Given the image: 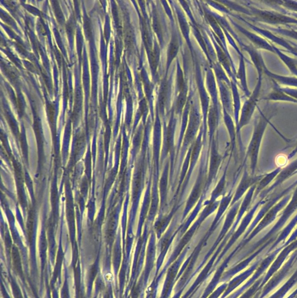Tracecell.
I'll list each match as a JSON object with an SVG mask.
<instances>
[{
    "mask_svg": "<svg viewBox=\"0 0 297 298\" xmlns=\"http://www.w3.org/2000/svg\"><path fill=\"white\" fill-rule=\"evenodd\" d=\"M245 11L248 14L253 16L255 21L258 22L271 25H286L287 27L289 26V24L297 25L296 19L282 11L278 12L261 9L252 6L248 7V9Z\"/></svg>",
    "mask_w": 297,
    "mask_h": 298,
    "instance_id": "1",
    "label": "cell"
},
{
    "mask_svg": "<svg viewBox=\"0 0 297 298\" xmlns=\"http://www.w3.org/2000/svg\"><path fill=\"white\" fill-rule=\"evenodd\" d=\"M262 83V77L258 78L256 87H255L252 95L249 96L248 99L246 101L244 105L241 119V125H244L248 123L251 119L255 110H256L259 99H260Z\"/></svg>",
    "mask_w": 297,
    "mask_h": 298,
    "instance_id": "2",
    "label": "cell"
},
{
    "mask_svg": "<svg viewBox=\"0 0 297 298\" xmlns=\"http://www.w3.org/2000/svg\"><path fill=\"white\" fill-rule=\"evenodd\" d=\"M247 24L253 30L257 32L258 34L266 37V39L273 42V43L277 44L281 46V47L286 49L288 52L297 57L296 50L292 47V45L287 40L284 39L283 37H280L278 35L274 34L273 33L268 30V29H263L262 28L257 27L256 25L250 23H248Z\"/></svg>",
    "mask_w": 297,
    "mask_h": 298,
    "instance_id": "3",
    "label": "cell"
},
{
    "mask_svg": "<svg viewBox=\"0 0 297 298\" xmlns=\"http://www.w3.org/2000/svg\"><path fill=\"white\" fill-rule=\"evenodd\" d=\"M244 48L251 57L253 64L256 66L258 73V78L262 77L267 66L261 53L258 52L257 49L253 47V45H244Z\"/></svg>",
    "mask_w": 297,
    "mask_h": 298,
    "instance_id": "4",
    "label": "cell"
},
{
    "mask_svg": "<svg viewBox=\"0 0 297 298\" xmlns=\"http://www.w3.org/2000/svg\"><path fill=\"white\" fill-rule=\"evenodd\" d=\"M273 82L275 83V87L269 94L262 99V100L272 101V102H286L297 104V100L284 93L281 90V86H279L277 82Z\"/></svg>",
    "mask_w": 297,
    "mask_h": 298,
    "instance_id": "5",
    "label": "cell"
},
{
    "mask_svg": "<svg viewBox=\"0 0 297 298\" xmlns=\"http://www.w3.org/2000/svg\"><path fill=\"white\" fill-rule=\"evenodd\" d=\"M242 33L248 37L257 49H262L267 50L271 53H275L272 45L268 41L260 36L255 34V33L250 32L245 29L239 28Z\"/></svg>",
    "mask_w": 297,
    "mask_h": 298,
    "instance_id": "6",
    "label": "cell"
},
{
    "mask_svg": "<svg viewBox=\"0 0 297 298\" xmlns=\"http://www.w3.org/2000/svg\"><path fill=\"white\" fill-rule=\"evenodd\" d=\"M264 74L278 84L279 83L282 85L286 86V87H293L297 89V78L295 77L283 76V75L275 74L271 72L268 68L265 70Z\"/></svg>",
    "mask_w": 297,
    "mask_h": 298,
    "instance_id": "7",
    "label": "cell"
},
{
    "mask_svg": "<svg viewBox=\"0 0 297 298\" xmlns=\"http://www.w3.org/2000/svg\"><path fill=\"white\" fill-rule=\"evenodd\" d=\"M272 45L275 53L277 54L278 56L281 58V60L284 63L290 72L297 78V66L295 61L292 58L286 55L283 53L281 50L279 49L277 46H275L273 43H270Z\"/></svg>",
    "mask_w": 297,
    "mask_h": 298,
    "instance_id": "8",
    "label": "cell"
},
{
    "mask_svg": "<svg viewBox=\"0 0 297 298\" xmlns=\"http://www.w3.org/2000/svg\"><path fill=\"white\" fill-rule=\"evenodd\" d=\"M269 28L270 31L275 33L276 35L290 37V38L297 41V30L294 29H286L281 27H265Z\"/></svg>",
    "mask_w": 297,
    "mask_h": 298,
    "instance_id": "9",
    "label": "cell"
},
{
    "mask_svg": "<svg viewBox=\"0 0 297 298\" xmlns=\"http://www.w3.org/2000/svg\"><path fill=\"white\" fill-rule=\"evenodd\" d=\"M239 77L241 79L242 86H243V89L245 92V94L248 96L251 95L248 89L247 81H246L245 65L243 58H241L240 62V66L239 72Z\"/></svg>",
    "mask_w": 297,
    "mask_h": 298,
    "instance_id": "10",
    "label": "cell"
},
{
    "mask_svg": "<svg viewBox=\"0 0 297 298\" xmlns=\"http://www.w3.org/2000/svg\"><path fill=\"white\" fill-rule=\"evenodd\" d=\"M275 5L283 8L288 11L296 12L297 13V2L285 1V2H273Z\"/></svg>",
    "mask_w": 297,
    "mask_h": 298,
    "instance_id": "11",
    "label": "cell"
},
{
    "mask_svg": "<svg viewBox=\"0 0 297 298\" xmlns=\"http://www.w3.org/2000/svg\"><path fill=\"white\" fill-rule=\"evenodd\" d=\"M179 49V43H178V40L176 38L173 39L170 43L169 48L168 50V62L171 61L174 57L176 55V54Z\"/></svg>",
    "mask_w": 297,
    "mask_h": 298,
    "instance_id": "12",
    "label": "cell"
},
{
    "mask_svg": "<svg viewBox=\"0 0 297 298\" xmlns=\"http://www.w3.org/2000/svg\"><path fill=\"white\" fill-rule=\"evenodd\" d=\"M281 89L284 93L286 94L290 97L297 100V89L296 88L290 87H281Z\"/></svg>",
    "mask_w": 297,
    "mask_h": 298,
    "instance_id": "13",
    "label": "cell"
},
{
    "mask_svg": "<svg viewBox=\"0 0 297 298\" xmlns=\"http://www.w3.org/2000/svg\"><path fill=\"white\" fill-rule=\"evenodd\" d=\"M185 96L184 95H180L179 99H178V102L177 103L176 108L177 110H181L182 107H183L184 105L185 102Z\"/></svg>",
    "mask_w": 297,
    "mask_h": 298,
    "instance_id": "14",
    "label": "cell"
},
{
    "mask_svg": "<svg viewBox=\"0 0 297 298\" xmlns=\"http://www.w3.org/2000/svg\"><path fill=\"white\" fill-rule=\"evenodd\" d=\"M280 11H283L284 12H285V13H286L288 15H289L290 16H292V17H293L295 19H297V13L296 12H291V11H287L286 10L283 9V8L280 7Z\"/></svg>",
    "mask_w": 297,
    "mask_h": 298,
    "instance_id": "15",
    "label": "cell"
}]
</instances>
